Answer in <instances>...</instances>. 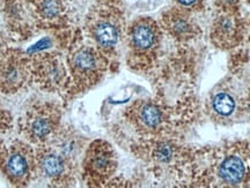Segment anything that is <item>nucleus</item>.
Returning a JSON list of instances; mask_svg holds the SVG:
<instances>
[{
    "label": "nucleus",
    "instance_id": "obj_1",
    "mask_svg": "<svg viewBox=\"0 0 250 188\" xmlns=\"http://www.w3.org/2000/svg\"><path fill=\"white\" fill-rule=\"evenodd\" d=\"M0 170L12 185L26 186L36 170L33 150L21 141L0 143Z\"/></svg>",
    "mask_w": 250,
    "mask_h": 188
},
{
    "label": "nucleus",
    "instance_id": "obj_2",
    "mask_svg": "<svg viewBox=\"0 0 250 188\" xmlns=\"http://www.w3.org/2000/svg\"><path fill=\"white\" fill-rule=\"evenodd\" d=\"M59 123L57 106L50 103L39 104L28 110L21 119V132L30 142L42 145L54 136Z\"/></svg>",
    "mask_w": 250,
    "mask_h": 188
},
{
    "label": "nucleus",
    "instance_id": "obj_3",
    "mask_svg": "<svg viewBox=\"0 0 250 188\" xmlns=\"http://www.w3.org/2000/svg\"><path fill=\"white\" fill-rule=\"evenodd\" d=\"M67 146L68 142L58 145L56 141L52 145H46L44 142L35 156L36 169L52 184H62L67 177L70 169L68 155L72 150Z\"/></svg>",
    "mask_w": 250,
    "mask_h": 188
},
{
    "label": "nucleus",
    "instance_id": "obj_4",
    "mask_svg": "<svg viewBox=\"0 0 250 188\" xmlns=\"http://www.w3.org/2000/svg\"><path fill=\"white\" fill-rule=\"evenodd\" d=\"M31 60L15 50L0 55V92L14 94L19 92L29 79Z\"/></svg>",
    "mask_w": 250,
    "mask_h": 188
},
{
    "label": "nucleus",
    "instance_id": "obj_5",
    "mask_svg": "<svg viewBox=\"0 0 250 188\" xmlns=\"http://www.w3.org/2000/svg\"><path fill=\"white\" fill-rule=\"evenodd\" d=\"M31 72L41 86L48 90H57L65 77L64 66L57 55L52 53L36 56L31 60Z\"/></svg>",
    "mask_w": 250,
    "mask_h": 188
},
{
    "label": "nucleus",
    "instance_id": "obj_6",
    "mask_svg": "<svg viewBox=\"0 0 250 188\" xmlns=\"http://www.w3.org/2000/svg\"><path fill=\"white\" fill-rule=\"evenodd\" d=\"M99 57L95 52L89 49H81L72 55L71 68L74 76L85 77L89 76L99 70Z\"/></svg>",
    "mask_w": 250,
    "mask_h": 188
},
{
    "label": "nucleus",
    "instance_id": "obj_7",
    "mask_svg": "<svg viewBox=\"0 0 250 188\" xmlns=\"http://www.w3.org/2000/svg\"><path fill=\"white\" fill-rule=\"evenodd\" d=\"M131 40L134 48L139 51L149 50L156 40L155 28L148 22H140L136 27H133L132 33H131Z\"/></svg>",
    "mask_w": 250,
    "mask_h": 188
},
{
    "label": "nucleus",
    "instance_id": "obj_8",
    "mask_svg": "<svg viewBox=\"0 0 250 188\" xmlns=\"http://www.w3.org/2000/svg\"><path fill=\"white\" fill-rule=\"evenodd\" d=\"M245 165L243 162L239 157L232 156L225 159L223 164L220 165L219 169V174L227 183H239L242 180L243 175H245Z\"/></svg>",
    "mask_w": 250,
    "mask_h": 188
},
{
    "label": "nucleus",
    "instance_id": "obj_9",
    "mask_svg": "<svg viewBox=\"0 0 250 188\" xmlns=\"http://www.w3.org/2000/svg\"><path fill=\"white\" fill-rule=\"evenodd\" d=\"M112 165L111 153L107 147H96L89 156V168L94 173L103 175L108 173Z\"/></svg>",
    "mask_w": 250,
    "mask_h": 188
},
{
    "label": "nucleus",
    "instance_id": "obj_10",
    "mask_svg": "<svg viewBox=\"0 0 250 188\" xmlns=\"http://www.w3.org/2000/svg\"><path fill=\"white\" fill-rule=\"evenodd\" d=\"M94 37H95L96 42L103 48H110L118 40L117 28L110 22H101L94 29Z\"/></svg>",
    "mask_w": 250,
    "mask_h": 188
},
{
    "label": "nucleus",
    "instance_id": "obj_11",
    "mask_svg": "<svg viewBox=\"0 0 250 188\" xmlns=\"http://www.w3.org/2000/svg\"><path fill=\"white\" fill-rule=\"evenodd\" d=\"M140 121L148 128H155L161 123L162 114L158 106L153 104H144L139 111Z\"/></svg>",
    "mask_w": 250,
    "mask_h": 188
},
{
    "label": "nucleus",
    "instance_id": "obj_12",
    "mask_svg": "<svg viewBox=\"0 0 250 188\" xmlns=\"http://www.w3.org/2000/svg\"><path fill=\"white\" fill-rule=\"evenodd\" d=\"M234 101L233 98L227 94H219L213 99V109L215 112L221 115H228L233 112L234 110Z\"/></svg>",
    "mask_w": 250,
    "mask_h": 188
},
{
    "label": "nucleus",
    "instance_id": "obj_13",
    "mask_svg": "<svg viewBox=\"0 0 250 188\" xmlns=\"http://www.w3.org/2000/svg\"><path fill=\"white\" fill-rule=\"evenodd\" d=\"M58 12V7L57 4L54 1V0H49L44 4V8H43V14L46 18H54L57 15Z\"/></svg>",
    "mask_w": 250,
    "mask_h": 188
},
{
    "label": "nucleus",
    "instance_id": "obj_14",
    "mask_svg": "<svg viewBox=\"0 0 250 188\" xmlns=\"http://www.w3.org/2000/svg\"><path fill=\"white\" fill-rule=\"evenodd\" d=\"M179 1L181 2V4L182 5H186V6H189V5H191V4H193V2L196 1V0H179Z\"/></svg>",
    "mask_w": 250,
    "mask_h": 188
}]
</instances>
